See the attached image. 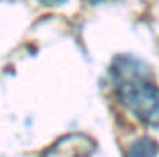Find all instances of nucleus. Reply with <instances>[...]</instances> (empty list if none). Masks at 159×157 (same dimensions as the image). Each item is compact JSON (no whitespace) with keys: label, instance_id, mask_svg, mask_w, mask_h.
<instances>
[{"label":"nucleus","instance_id":"f257e3e1","mask_svg":"<svg viewBox=\"0 0 159 157\" xmlns=\"http://www.w3.org/2000/svg\"><path fill=\"white\" fill-rule=\"evenodd\" d=\"M118 98L143 122L159 127V90L147 78V67L135 59H118L112 69Z\"/></svg>","mask_w":159,"mask_h":157},{"label":"nucleus","instance_id":"f03ea898","mask_svg":"<svg viewBox=\"0 0 159 157\" xmlns=\"http://www.w3.org/2000/svg\"><path fill=\"white\" fill-rule=\"evenodd\" d=\"M157 143H155L153 139L145 137V139H139L135 143L129 147V155L126 157H157Z\"/></svg>","mask_w":159,"mask_h":157},{"label":"nucleus","instance_id":"7ed1b4c3","mask_svg":"<svg viewBox=\"0 0 159 157\" xmlns=\"http://www.w3.org/2000/svg\"><path fill=\"white\" fill-rule=\"evenodd\" d=\"M43 2H66V0H43Z\"/></svg>","mask_w":159,"mask_h":157},{"label":"nucleus","instance_id":"20e7f679","mask_svg":"<svg viewBox=\"0 0 159 157\" xmlns=\"http://www.w3.org/2000/svg\"><path fill=\"white\" fill-rule=\"evenodd\" d=\"M88 2H92V4H96V2H102V0H88Z\"/></svg>","mask_w":159,"mask_h":157}]
</instances>
